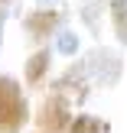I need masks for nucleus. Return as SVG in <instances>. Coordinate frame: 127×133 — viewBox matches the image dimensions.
Instances as JSON below:
<instances>
[{"label":"nucleus","instance_id":"obj_1","mask_svg":"<svg viewBox=\"0 0 127 133\" xmlns=\"http://www.w3.org/2000/svg\"><path fill=\"white\" fill-rule=\"evenodd\" d=\"M26 120H29V104L20 84L10 75H0V133H20Z\"/></svg>","mask_w":127,"mask_h":133},{"label":"nucleus","instance_id":"obj_2","mask_svg":"<svg viewBox=\"0 0 127 133\" xmlns=\"http://www.w3.org/2000/svg\"><path fill=\"white\" fill-rule=\"evenodd\" d=\"M39 130L46 133H69V123H72V107L62 94H52L46 97V104L39 107Z\"/></svg>","mask_w":127,"mask_h":133},{"label":"nucleus","instance_id":"obj_3","mask_svg":"<svg viewBox=\"0 0 127 133\" xmlns=\"http://www.w3.org/2000/svg\"><path fill=\"white\" fill-rule=\"evenodd\" d=\"M56 26H59V13L56 10H36V13L26 16V29H29V36H36V39L49 36Z\"/></svg>","mask_w":127,"mask_h":133},{"label":"nucleus","instance_id":"obj_4","mask_svg":"<svg viewBox=\"0 0 127 133\" xmlns=\"http://www.w3.org/2000/svg\"><path fill=\"white\" fill-rule=\"evenodd\" d=\"M49 62H52V55H49L46 49L33 52L29 62H26V81H29V84H39V81L46 78V71H49Z\"/></svg>","mask_w":127,"mask_h":133},{"label":"nucleus","instance_id":"obj_5","mask_svg":"<svg viewBox=\"0 0 127 133\" xmlns=\"http://www.w3.org/2000/svg\"><path fill=\"white\" fill-rule=\"evenodd\" d=\"M69 133H108V123L91 117V114H82L69 123Z\"/></svg>","mask_w":127,"mask_h":133},{"label":"nucleus","instance_id":"obj_6","mask_svg":"<svg viewBox=\"0 0 127 133\" xmlns=\"http://www.w3.org/2000/svg\"><path fill=\"white\" fill-rule=\"evenodd\" d=\"M59 49H62V52H75L78 49V39L72 36V32H62V36H59Z\"/></svg>","mask_w":127,"mask_h":133},{"label":"nucleus","instance_id":"obj_7","mask_svg":"<svg viewBox=\"0 0 127 133\" xmlns=\"http://www.w3.org/2000/svg\"><path fill=\"white\" fill-rule=\"evenodd\" d=\"M3 3H7V0H3Z\"/></svg>","mask_w":127,"mask_h":133},{"label":"nucleus","instance_id":"obj_8","mask_svg":"<svg viewBox=\"0 0 127 133\" xmlns=\"http://www.w3.org/2000/svg\"><path fill=\"white\" fill-rule=\"evenodd\" d=\"M43 133H46V130H43Z\"/></svg>","mask_w":127,"mask_h":133}]
</instances>
